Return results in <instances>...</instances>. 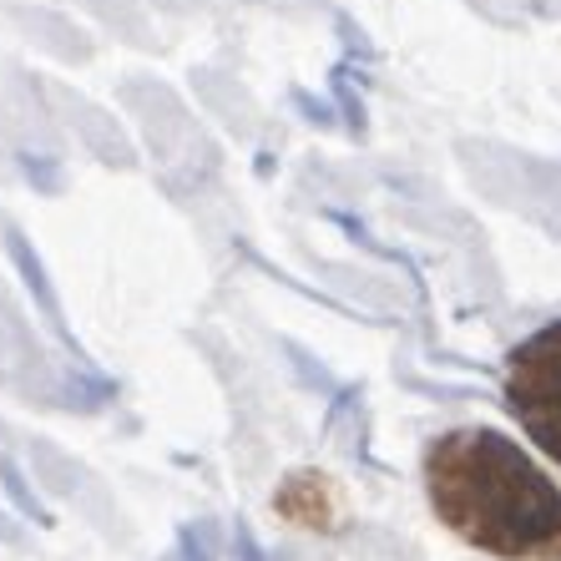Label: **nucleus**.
Listing matches in <instances>:
<instances>
[{
  "label": "nucleus",
  "mask_w": 561,
  "mask_h": 561,
  "mask_svg": "<svg viewBox=\"0 0 561 561\" xmlns=\"http://www.w3.org/2000/svg\"><path fill=\"white\" fill-rule=\"evenodd\" d=\"M425 491L435 516L476 551L501 561L561 557V485L501 431L440 435L425 450Z\"/></svg>",
  "instance_id": "1"
},
{
  "label": "nucleus",
  "mask_w": 561,
  "mask_h": 561,
  "mask_svg": "<svg viewBox=\"0 0 561 561\" xmlns=\"http://www.w3.org/2000/svg\"><path fill=\"white\" fill-rule=\"evenodd\" d=\"M506 405L536 450L561 466V319L536 329L506 359Z\"/></svg>",
  "instance_id": "2"
},
{
  "label": "nucleus",
  "mask_w": 561,
  "mask_h": 561,
  "mask_svg": "<svg viewBox=\"0 0 561 561\" xmlns=\"http://www.w3.org/2000/svg\"><path fill=\"white\" fill-rule=\"evenodd\" d=\"M278 511L294 516V522H309V526H329V491L319 476H294L278 496Z\"/></svg>",
  "instance_id": "3"
}]
</instances>
